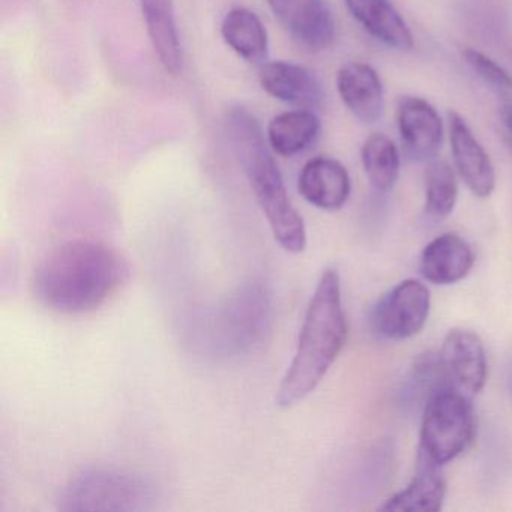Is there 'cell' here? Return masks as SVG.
Listing matches in <instances>:
<instances>
[{
  "mask_svg": "<svg viewBox=\"0 0 512 512\" xmlns=\"http://www.w3.org/2000/svg\"><path fill=\"white\" fill-rule=\"evenodd\" d=\"M442 467L418 460V472L404 490L389 497L380 509L395 512H436L445 502L446 481Z\"/></svg>",
  "mask_w": 512,
  "mask_h": 512,
  "instance_id": "obj_18",
  "label": "cell"
},
{
  "mask_svg": "<svg viewBox=\"0 0 512 512\" xmlns=\"http://www.w3.org/2000/svg\"><path fill=\"white\" fill-rule=\"evenodd\" d=\"M475 265L472 247L455 233L433 239L421 254L419 271L425 280L440 286L464 280Z\"/></svg>",
  "mask_w": 512,
  "mask_h": 512,
  "instance_id": "obj_15",
  "label": "cell"
},
{
  "mask_svg": "<svg viewBox=\"0 0 512 512\" xmlns=\"http://www.w3.org/2000/svg\"><path fill=\"white\" fill-rule=\"evenodd\" d=\"M298 188L310 205L332 212L340 211L346 205L352 184L349 172L340 161L316 157L302 167Z\"/></svg>",
  "mask_w": 512,
  "mask_h": 512,
  "instance_id": "obj_13",
  "label": "cell"
},
{
  "mask_svg": "<svg viewBox=\"0 0 512 512\" xmlns=\"http://www.w3.org/2000/svg\"><path fill=\"white\" fill-rule=\"evenodd\" d=\"M500 118H502L506 130H508V133L512 136V104H506V106L502 107Z\"/></svg>",
  "mask_w": 512,
  "mask_h": 512,
  "instance_id": "obj_24",
  "label": "cell"
},
{
  "mask_svg": "<svg viewBox=\"0 0 512 512\" xmlns=\"http://www.w3.org/2000/svg\"><path fill=\"white\" fill-rule=\"evenodd\" d=\"M446 379L464 394H478L487 382V353L476 332L451 329L439 353Z\"/></svg>",
  "mask_w": 512,
  "mask_h": 512,
  "instance_id": "obj_8",
  "label": "cell"
},
{
  "mask_svg": "<svg viewBox=\"0 0 512 512\" xmlns=\"http://www.w3.org/2000/svg\"><path fill=\"white\" fill-rule=\"evenodd\" d=\"M449 142L458 175L476 197L487 199L496 188L490 155L458 113H449Z\"/></svg>",
  "mask_w": 512,
  "mask_h": 512,
  "instance_id": "obj_11",
  "label": "cell"
},
{
  "mask_svg": "<svg viewBox=\"0 0 512 512\" xmlns=\"http://www.w3.org/2000/svg\"><path fill=\"white\" fill-rule=\"evenodd\" d=\"M458 199V181L454 169L446 161L430 164L425 178V217L433 223L446 220Z\"/></svg>",
  "mask_w": 512,
  "mask_h": 512,
  "instance_id": "obj_22",
  "label": "cell"
},
{
  "mask_svg": "<svg viewBox=\"0 0 512 512\" xmlns=\"http://www.w3.org/2000/svg\"><path fill=\"white\" fill-rule=\"evenodd\" d=\"M347 340L340 275L326 269L305 314L295 358L277 392L278 407L301 403L322 382Z\"/></svg>",
  "mask_w": 512,
  "mask_h": 512,
  "instance_id": "obj_3",
  "label": "cell"
},
{
  "mask_svg": "<svg viewBox=\"0 0 512 512\" xmlns=\"http://www.w3.org/2000/svg\"><path fill=\"white\" fill-rule=\"evenodd\" d=\"M260 85L266 94L298 109H314L323 100L319 79L308 68L293 62H269L260 70Z\"/></svg>",
  "mask_w": 512,
  "mask_h": 512,
  "instance_id": "obj_14",
  "label": "cell"
},
{
  "mask_svg": "<svg viewBox=\"0 0 512 512\" xmlns=\"http://www.w3.org/2000/svg\"><path fill=\"white\" fill-rule=\"evenodd\" d=\"M365 175L377 191H391L400 176V152L385 134H373L361 151Z\"/></svg>",
  "mask_w": 512,
  "mask_h": 512,
  "instance_id": "obj_21",
  "label": "cell"
},
{
  "mask_svg": "<svg viewBox=\"0 0 512 512\" xmlns=\"http://www.w3.org/2000/svg\"><path fill=\"white\" fill-rule=\"evenodd\" d=\"M140 8L160 64L170 76H178L184 65V53L173 0H140Z\"/></svg>",
  "mask_w": 512,
  "mask_h": 512,
  "instance_id": "obj_17",
  "label": "cell"
},
{
  "mask_svg": "<svg viewBox=\"0 0 512 512\" xmlns=\"http://www.w3.org/2000/svg\"><path fill=\"white\" fill-rule=\"evenodd\" d=\"M397 125L404 152L410 160L430 161L443 143V122L428 101L403 97L398 101Z\"/></svg>",
  "mask_w": 512,
  "mask_h": 512,
  "instance_id": "obj_10",
  "label": "cell"
},
{
  "mask_svg": "<svg viewBox=\"0 0 512 512\" xmlns=\"http://www.w3.org/2000/svg\"><path fill=\"white\" fill-rule=\"evenodd\" d=\"M274 322V301L263 281L251 280L233 290L209 314L203 346L218 358H242L262 349Z\"/></svg>",
  "mask_w": 512,
  "mask_h": 512,
  "instance_id": "obj_4",
  "label": "cell"
},
{
  "mask_svg": "<svg viewBox=\"0 0 512 512\" xmlns=\"http://www.w3.org/2000/svg\"><path fill=\"white\" fill-rule=\"evenodd\" d=\"M293 40L311 52L328 49L335 38V19L325 0H265Z\"/></svg>",
  "mask_w": 512,
  "mask_h": 512,
  "instance_id": "obj_9",
  "label": "cell"
},
{
  "mask_svg": "<svg viewBox=\"0 0 512 512\" xmlns=\"http://www.w3.org/2000/svg\"><path fill=\"white\" fill-rule=\"evenodd\" d=\"M341 101L362 124H376L385 110L382 80L373 67L364 62H349L337 74Z\"/></svg>",
  "mask_w": 512,
  "mask_h": 512,
  "instance_id": "obj_12",
  "label": "cell"
},
{
  "mask_svg": "<svg viewBox=\"0 0 512 512\" xmlns=\"http://www.w3.org/2000/svg\"><path fill=\"white\" fill-rule=\"evenodd\" d=\"M221 35L227 46L248 62H262L268 56V31L254 11L235 8L221 23Z\"/></svg>",
  "mask_w": 512,
  "mask_h": 512,
  "instance_id": "obj_20",
  "label": "cell"
},
{
  "mask_svg": "<svg viewBox=\"0 0 512 512\" xmlns=\"http://www.w3.org/2000/svg\"><path fill=\"white\" fill-rule=\"evenodd\" d=\"M475 434V410L467 394L451 385L442 386L424 407L418 460L445 466L472 445Z\"/></svg>",
  "mask_w": 512,
  "mask_h": 512,
  "instance_id": "obj_5",
  "label": "cell"
},
{
  "mask_svg": "<svg viewBox=\"0 0 512 512\" xmlns=\"http://www.w3.org/2000/svg\"><path fill=\"white\" fill-rule=\"evenodd\" d=\"M154 500V488L142 476L113 467H89L70 479L59 508L68 512L145 511Z\"/></svg>",
  "mask_w": 512,
  "mask_h": 512,
  "instance_id": "obj_6",
  "label": "cell"
},
{
  "mask_svg": "<svg viewBox=\"0 0 512 512\" xmlns=\"http://www.w3.org/2000/svg\"><path fill=\"white\" fill-rule=\"evenodd\" d=\"M430 290L418 280H404L389 290L370 313V328L383 340L401 341L422 331L430 316Z\"/></svg>",
  "mask_w": 512,
  "mask_h": 512,
  "instance_id": "obj_7",
  "label": "cell"
},
{
  "mask_svg": "<svg viewBox=\"0 0 512 512\" xmlns=\"http://www.w3.org/2000/svg\"><path fill=\"white\" fill-rule=\"evenodd\" d=\"M344 4L374 40L398 52L413 49L412 31L389 0H344Z\"/></svg>",
  "mask_w": 512,
  "mask_h": 512,
  "instance_id": "obj_16",
  "label": "cell"
},
{
  "mask_svg": "<svg viewBox=\"0 0 512 512\" xmlns=\"http://www.w3.org/2000/svg\"><path fill=\"white\" fill-rule=\"evenodd\" d=\"M320 133V121L311 110L299 109L275 116L268 125L266 137L275 154L295 157L307 151Z\"/></svg>",
  "mask_w": 512,
  "mask_h": 512,
  "instance_id": "obj_19",
  "label": "cell"
},
{
  "mask_svg": "<svg viewBox=\"0 0 512 512\" xmlns=\"http://www.w3.org/2000/svg\"><path fill=\"white\" fill-rule=\"evenodd\" d=\"M224 125L233 154L253 188L275 241L287 253H302L307 247L304 220L290 200L256 116L245 107L232 106L226 112Z\"/></svg>",
  "mask_w": 512,
  "mask_h": 512,
  "instance_id": "obj_2",
  "label": "cell"
},
{
  "mask_svg": "<svg viewBox=\"0 0 512 512\" xmlns=\"http://www.w3.org/2000/svg\"><path fill=\"white\" fill-rule=\"evenodd\" d=\"M130 266L119 251L94 239H74L41 260L35 296L50 310L85 314L106 304L128 280Z\"/></svg>",
  "mask_w": 512,
  "mask_h": 512,
  "instance_id": "obj_1",
  "label": "cell"
},
{
  "mask_svg": "<svg viewBox=\"0 0 512 512\" xmlns=\"http://www.w3.org/2000/svg\"><path fill=\"white\" fill-rule=\"evenodd\" d=\"M463 58L488 88L497 94L512 95V76L502 65L475 49L464 50Z\"/></svg>",
  "mask_w": 512,
  "mask_h": 512,
  "instance_id": "obj_23",
  "label": "cell"
}]
</instances>
